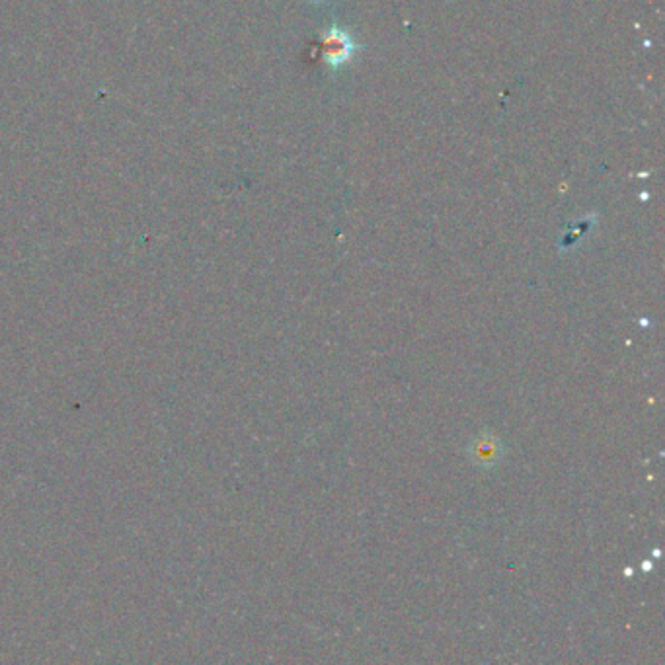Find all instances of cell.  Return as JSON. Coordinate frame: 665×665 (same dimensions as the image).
<instances>
[{"label":"cell","mask_w":665,"mask_h":665,"mask_svg":"<svg viewBox=\"0 0 665 665\" xmlns=\"http://www.w3.org/2000/svg\"><path fill=\"white\" fill-rule=\"evenodd\" d=\"M322 47H324V59L332 69L344 67V64L354 57V53L359 49L354 38L337 26H332L328 31H324Z\"/></svg>","instance_id":"6da1fadb"},{"label":"cell","mask_w":665,"mask_h":665,"mask_svg":"<svg viewBox=\"0 0 665 665\" xmlns=\"http://www.w3.org/2000/svg\"><path fill=\"white\" fill-rule=\"evenodd\" d=\"M468 459L481 468H494L504 456V445L494 433L484 431L481 435H474L473 441L466 447Z\"/></svg>","instance_id":"7a4b0ae2"},{"label":"cell","mask_w":665,"mask_h":665,"mask_svg":"<svg viewBox=\"0 0 665 665\" xmlns=\"http://www.w3.org/2000/svg\"><path fill=\"white\" fill-rule=\"evenodd\" d=\"M311 3L312 4H320V3H324V0H311Z\"/></svg>","instance_id":"3957f363"}]
</instances>
